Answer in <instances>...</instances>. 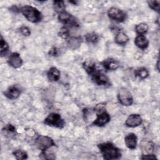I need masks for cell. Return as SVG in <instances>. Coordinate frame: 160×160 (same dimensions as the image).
<instances>
[{
	"label": "cell",
	"instance_id": "28",
	"mask_svg": "<svg viewBox=\"0 0 160 160\" xmlns=\"http://www.w3.org/2000/svg\"><path fill=\"white\" fill-rule=\"evenodd\" d=\"M59 36L62 38V39H67L69 36V32L67 27L66 26H62L58 32Z\"/></svg>",
	"mask_w": 160,
	"mask_h": 160
},
{
	"label": "cell",
	"instance_id": "10",
	"mask_svg": "<svg viewBox=\"0 0 160 160\" xmlns=\"http://www.w3.org/2000/svg\"><path fill=\"white\" fill-rule=\"evenodd\" d=\"M142 122V119L139 114H130L125 121V125L128 128H136L140 126Z\"/></svg>",
	"mask_w": 160,
	"mask_h": 160
},
{
	"label": "cell",
	"instance_id": "24",
	"mask_svg": "<svg viewBox=\"0 0 160 160\" xmlns=\"http://www.w3.org/2000/svg\"><path fill=\"white\" fill-rule=\"evenodd\" d=\"M134 75L140 79H144L149 76V72L145 68H139L134 71Z\"/></svg>",
	"mask_w": 160,
	"mask_h": 160
},
{
	"label": "cell",
	"instance_id": "13",
	"mask_svg": "<svg viewBox=\"0 0 160 160\" xmlns=\"http://www.w3.org/2000/svg\"><path fill=\"white\" fill-rule=\"evenodd\" d=\"M21 89L16 86H11L9 87L4 92V94L7 98L9 99H17L21 94Z\"/></svg>",
	"mask_w": 160,
	"mask_h": 160
},
{
	"label": "cell",
	"instance_id": "33",
	"mask_svg": "<svg viewBox=\"0 0 160 160\" xmlns=\"http://www.w3.org/2000/svg\"><path fill=\"white\" fill-rule=\"evenodd\" d=\"M10 11H12L14 12H21V8H19L18 6H16V5H14L12 6L10 8Z\"/></svg>",
	"mask_w": 160,
	"mask_h": 160
},
{
	"label": "cell",
	"instance_id": "12",
	"mask_svg": "<svg viewBox=\"0 0 160 160\" xmlns=\"http://www.w3.org/2000/svg\"><path fill=\"white\" fill-rule=\"evenodd\" d=\"M102 66L107 71H115L120 66L118 61L114 58H107L101 62Z\"/></svg>",
	"mask_w": 160,
	"mask_h": 160
},
{
	"label": "cell",
	"instance_id": "22",
	"mask_svg": "<svg viewBox=\"0 0 160 160\" xmlns=\"http://www.w3.org/2000/svg\"><path fill=\"white\" fill-rule=\"evenodd\" d=\"M9 51V45L6 40L3 38L2 36L1 35L0 39V54L1 57L5 56Z\"/></svg>",
	"mask_w": 160,
	"mask_h": 160
},
{
	"label": "cell",
	"instance_id": "18",
	"mask_svg": "<svg viewBox=\"0 0 160 160\" xmlns=\"http://www.w3.org/2000/svg\"><path fill=\"white\" fill-rule=\"evenodd\" d=\"M129 37L128 35L123 32H119L116 34L114 41L117 44L125 45L129 41Z\"/></svg>",
	"mask_w": 160,
	"mask_h": 160
},
{
	"label": "cell",
	"instance_id": "32",
	"mask_svg": "<svg viewBox=\"0 0 160 160\" xmlns=\"http://www.w3.org/2000/svg\"><path fill=\"white\" fill-rule=\"evenodd\" d=\"M141 159H157L156 156L152 153H148L146 154H142L141 157Z\"/></svg>",
	"mask_w": 160,
	"mask_h": 160
},
{
	"label": "cell",
	"instance_id": "4",
	"mask_svg": "<svg viewBox=\"0 0 160 160\" xmlns=\"http://www.w3.org/2000/svg\"><path fill=\"white\" fill-rule=\"evenodd\" d=\"M44 124L49 126L62 129L65 126V121L62 118L61 116L56 112L50 113L43 121Z\"/></svg>",
	"mask_w": 160,
	"mask_h": 160
},
{
	"label": "cell",
	"instance_id": "8",
	"mask_svg": "<svg viewBox=\"0 0 160 160\" xmlns=\"http://www.w3.org/2000/svg\"><path fill=\"white\" fill-rule=\"evenodd\" d=\"M92 81L98 86H106L109 84V79L108 77L101 71H96L91 76Z\"/></svg>",
	"mask_w": 160,
	"mask_h": 160
},
{
	"label": "cell",
	"instance_id": "21",
	"mask_svg": "<svg viewBox=\"0 0 160 160\" xmlns=\"http://www.w3.org/2000/svg\"><path fill=\"white\" fill-rule=\"evenodd\" d=\"M141 148L148 153H152L154 150V143L151 141H142L141 143Z\"/></svg>",
	"mask_w": 160,
	"mask_h": 160
},
{
	"label": "cell",
	"instance_id": "5",
	"mask_svg": "<svg viewBox=\"0 0 160 160\" xmlns=\"http://www.w3.org/2000/svg\"><path fill=\"white\" fill-rule=\"evenodd\" d=\"M119 102L124 106H129L133 104V97L131 92L125 88H121L117 95Z\"/></svg>",
	"mask_w": 160,
	"mask_h": 160
},
{
	"label": "cell",
	"instance_id": "14",
	"mask_svg": "<svg viewBox=\"0 0 160 160\" xmlns=\"http://www.w3.org/2000/svg\"><path fill=\"white\" fill-rule=\"evenodd\" d=\"M138 142V138L133 132H130L124 138V142L126 147L130 149H134L136 148Z\"/></svg>",
	"mask_w": 160,
	"mask_h": 160
},
{
	"label": "cell",
	"instance_id": "30",
	"mask_svg": "<svg viewBox=\"0 0 160 160\" xmlns=\"http://www.w3.org/2000/svg\"><path fill=\"white\" fill-rule=\"evenodd\" d=\"M20 31L21 34L24 36H29L31 35V30L26 26H24V25L22 26L20 28Z\"/></svg>",
	"mask_w": 160,
	"mask_h": 160
},
{
	"label": "cell",
	"instance_id": "27",
	"mask_svg": "<svg viewBox=\"0 0 160 160\" xmlns=\"http://www.w3.org/2000/svg\"><path fill=\"white\" fill-rule=\"evenodd\" d=\"M149 7L154 11L159 12L160 9V1L159 0H149L147 1Z\"/></svg>",
	"mask_w": 160,
	"mask_h": 160
},
{
	"label": "cell",
	"instance_id": "9",
	"mask_svg": "<svg viewBox=\"0 0 160 160\" xmlns=\"http://www.w3.org/2000/svg\"><path fill=\"white\" fill-rule=\"evenodd\" d=\"M111 120V116L106 111L96 114V118L93 121L92 124L94 126L102 127L108 124Z\"/></svg>",
	"mask_w": 160,
	"mask_h": 160
},
{
	"label": "cell",
	"instance_id": "25",
	"mask_svg": "<svg viewBox=\"0 0 160 160\" xmlns=\"http://www.w3.org/2000/svg\"><path fill=\"white\" fill-rule=\"evenodd\" d=\"M85 40L91 44H96L99 40V36L96 32H89L85 35Z\"/></svg>",
	"mask_w": 160,
	"mask_h": 160
},
{
	"label": "cell",
	"instance_id": "16",
	"mask_svg": "<svg viewBox=\"0 0 160 160\" xmlns=\"http://www.w3.org/2000/svg\"><path fill=\"white\" fill-rule=\"evenodd\" d=\"M61 76V72L56 67L50 68L47 72V77L49 81L51 82L58 81Z\"/></svg>",
	"mask_w": 160,
	"mask_h": 160
},
{
	"label": "cell",
	"instance_id": "19",
	"mask_svg": "<svg viewBox=\"0 0 160 160\" xmlns=\"http://www.w3.org/2000/svg\"><path fill=\"white\" fill-rule=\"evenodd\" d=\"M82 41V39L80 36L71 37L68 40V44L70 48L76 49L81 45Z\"/></svg>",
	"mask_w": 160,
	"mask_h": 160
},
{
	"label": "cell",
	"instance_id": "7",
	"mask_svg": "<svg viewBox=\"0 0 160 160\" xmlns=\"http://www.w3.org/2000/svg\"><path fill=\"white\" fill-rule=\"evenodd\" d=\"M58 20L64 24L66 27H71V28H78L79 27V24L77 21L74 19V18L69 12L66 11L58 14Z\"/></svg>",
	"mask_w": 160,
	"mask_h": 160
},
{
	"label": "cell",
	"instance_id": "6",
	"mask_svg": "<svg viewBox=\"0 0 160 160\" xmlns=\"http://www.w3.org/2000/svg\"><path fill=\"white\" fill-rule=\"evenodd\" d=\"M108 16L111 20L118 22H124L127 18L126 13L122 9L116 7H111L108 11Z\"/></svg>",
	"mask_w": 160,
	"mask_h": 160
},
{
	"label": "cell",
	"instance_id": "29",
	"mask_svg": "<svg viewBox=\"0 0 160 160\" xmlns=\"http://www.w3.org/2000/svg\"><path fill=\"white\" fill-rule=\"evenodd\" d=\"M16 128L14 126L11 124H6L2 129L3 131H6L8 133H14L16 132Z\"/></svg>",
	"mask_w": 160,
	"mask_h": 160
},
{
	"label": "cell",
	"instance_id": "31",
	"mask_svg": "<svg viewBox=\"0 0 160 160\" xmlns=\"http://www.w3.org/2000/svg\"><path fill=\"white\" fill-rule=\"evenodd\" d=\"M48 54H49V56H54V57L57 56L59 54V49L56 47H52L49 49Z\"/></svg>",
	"mask_w": 160,
	"mask_h": 160
},
{
	"label": "cell",
	"instance_id": "15",
	"mask_svg": "<svg viewBox=\"0 0 160 160\" xmlns=\"http://www.w3.org/2000/svg\"><path fill=\"white\" fill-rule=\"evenodd\" d=\"M149 40L144 35H137L134 39L135 45L141 49H146L149 46Z\"/></svg>",
	"mask_w": 160,
	"mask_h": 160
},
{
	"label": "cell",
	"instance_id": "17",
	"mask_svg": "<svg viewBox=\"0 0 160 160\" xmlns=\"http://www.w3.org/2000/svg\"><path fill=\"white\" fill-rule=\"evenodd\" d=\"M82 67L85 71L90 76L94 74L97 70L96 63L91 59H87L84 61L82 63Z\"/></svg>",
	"mask_w": 160,
	"mask_h": 160
},
{
	"label": "cell",
	"instance_id": "1",
	"mask_svg": "<svg viewBox=\"0 0 160 160\" xmlns=\"http://www.w3.org/2000/svg\"><path fill=\"white\" fill-rule=\"evenodd\" d=\"M98 148L102 158L106 160L118 159L121 157L120 149L111 142H105L98 144Z\"/></svg>",
	"mask_w": 160,
	"mask_h": 160
},
{
	"label": "cell",
	"instance_id": "2",
	"mask_svg": "<svg viewBox=\"0 0 160 160\" xmlns=\"http://www.w3.org/2000/svg\"><path fill=\"white\" fill-rule=\"evenodd\" d=\"M21 12L25 18L32 23H38L43 18L42 13L35 7L29 5H25L21 8Z\"/></svg>",
	"mask_w": 160,
	"mask_h": 160
},
{
	"label": "cell",
	"instance_id": "34",
	"mask_svg": "<svg viewBox=\"0 0 160 160\" xmlns=\"http://www.w3.org/2000/svg\"><path fill=\"white\" fill-rule=\"evenodd\" d=\"M156 67H157V69L159 71V58L158 59V61H157V63H156Z\"/></svg>",
	"mask_w": 160,
	"mask_h": 160
},
{
	"label": "cell",
	"instance_id": "26",
	"mask_svg": "<svg viewBox=\"0 0 160 160\" xmlns=\"http://www.w3.org/2000/svg\"><path fill=\"white\" fill-rule=\"evenodd\" d=\"M12 154L16 158V159L18 160L26 159L28 158V154L26 151L22 149H18L12 152Z\"/></svg>",
	"mask_w": 160,
	"mask_h": 160
},
{
	"label": "cell",
	"instance_id": "23",
	"mask_svg": "<svg viewBox=\"0 0 160 160\" xmlns=\"http://www.w3.org/2000/svg\"><path fill=\"white\" fill-rule=\"evenodd\" d=\"M53 8L54 10L58 14L65 11L66 6L64 1H53Z\"/></svg>",
	"mask_w": 160,
	"mask_h": 160
},
{
	"label": "cell",
	"instance_id": "11",
	"mask_svg": "<svg viewBox=\"0 0 160 160\" xmlns=\"http://www.w3.org/2000/svg\"><path fill=\"white\" fill-rule=\"evenodd\" d=\"M8 63L13 68H19L22 65L23 61L18 52H14L9 56Z\"/></svg>",
	"mask_w": 160,
	"mask_h": 160
},
{
	"label": "cell",
	"instance_id": "3",
	"mask_svg": "<svg viewBox=\"0 0 160 160\" xmlns=\"http://www.w3.org/2000/svg\"><path fill=\"white\" fill-rule=\"evenodd\" d=\"M34 144L41 151H47L52 147L56 146V143L51 138L42 135H39L35 139Z\"/></svg>",
	"mask_w": 160,
	"mask_h": 160
},
{
	"label": "cell",
	"instance_id": "20",
	"mask_svg": "<svg viewBox=\"0 0 160 160\" xmlns=\"http://www.w3.org/2000/svg\"><path fill=\"white\" fill-rule=\"evenodd\" d=\"M148 30V25L146 22H141L136 25L135 31L138 35H144Z\"/></svg>",
	"mask_w": 160,
	"mask_h": 160
}]
</instances>
